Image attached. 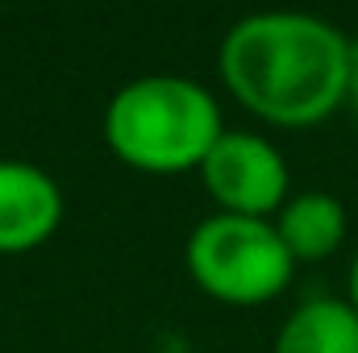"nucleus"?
<instances>
[{
  "mask_svg": "<svg viewBox=\"0 0 358 353\" xmlns=\"http://www.w3.org/2000/svg\"><path fill=\"white\" fill-rule=\"evenodd\" d=\"M350 50L355 42L313 13H255L221 42V80L255 117L308 129L346 104Z\"/></svg>",
  "mask_w": 358,
  "mask_h": 353,
  "instance_id": "nucleus-1",
  "label": "nucleus"
},
{
  "mask_svg": "<svg viewBox=\"0 0 358 353\" xmlns=\"http://www.w3.org/2000/svg\"><path fill=\"white\" fill-rule=\"evenodd\" d=\"M221 108L213 91L183 75H146L108 100L104 137L113 154L146 175H183L204 167L221 142Z\"/></svg>",
  "mask_w": 358,
  "mask_h": 353,
  "instance_id": "nucleus-2",
  "label": "nucleus"
},
{
  "mask_svg": "<svg viewBox=\"0 0 358 353\" xmlns=\"http://www.w3.org/2000/svg\"><path fill=\"white\" fill-rule=\"evenodd\" d=\"M187 270L213 299L234 308H255L275 299L292 283L296 258L279 241L275 225L217 212L192 229Z\"/></svg>",
  "mask_w": 358,
  "mask_h": 353,
  "instance_id": "nucleus-3",
  "label": "nucleus"
},
{
  "mask_svg": "<svg viewBox=\"0 0 358 353\" xmlns=\"http://www.w3.org/2000/svg\"><path fill=\"white\" fill-rule=\"evenodd\" d=\"M204 187L229 216H255L267 220V212L287 204V163L283 154L259 133H221V142L208 150Z\"/></svg>",
  "mask_w": 358,
  "mask_h": 353,
  "instance_id": "nucleus-4",
  "label": "nucleus"
},
{
  "mask_svg": "<svg viewBox=\"0 0 358 353\" xmlns=\"http://www.w3.org/2000/svg\"><path fill=\"white\" fill-rule=\"evenodd\" d=\"M63 225V191L34 163L0 158V254H25Z\"/></svg>",
  "mask_w": 358,
  "mask_h": 353,
  "instance_id": "nucleus-5",
  "label": "nucleus"
},
{
  "mask_svg": "<svg viewBox=\"0 0 358 353\" xmlns=\"http://www.w3.org/2000/svg\"><path fill=\"white\" fill-rule=\"evenodd\" d=\"M275 233L296 262H321L346 241V208L329 191H300L279 208Z\"/></svg>",
  "mask_w": 358,
  "mask_h": 353,
  "instance_id": "nucleus-6",
  "label": "nucleus"
},
{
  "mask_svg": "<svg viewBox=\"0 0 358 353\" xmlns=\"http://www.w3.org/2000/svg\"><path fill=\"white\" fill-rule=\"evenodd\" d=\"M271 353H358V312L346 299H308L283 320Z\"/></svg>",
  "mask_w": 358,
  "mask_h": 353,
  "instance_id": "nucleus-7",
  "label": "nucleus"
},
{
  "mask_svg": "<svg viewBox=\"0 0 358 353\" xmlns=\"http://www.w3.org/2000/svg\"><path fill=\"white\" fill-rule=\"evenodd\" d=\"M346 104L355 108V117H358V42H355V50H350V88H346Z\"/></svg>",
  "mask_w": 358,
  "mask_h": 353,
  "instance_id": "nucleus-8",
  "label": "nucleus"
},
{
  "mask_svg": "<svg viewBox=\"0 0 358 353\" xmlns=\"http://www.w3.org/2000/svg\"><path fill=\"white\" fill-rule=\"evenodd\" d=\"M346 303L358 312V254H355V262H350V299Z\"/></svg>",
  "mask_w": 358,
  "mask_h": 353,
  "instance_id": "nucleus-9",
  "label": "nucleus"
}]
</instances>
